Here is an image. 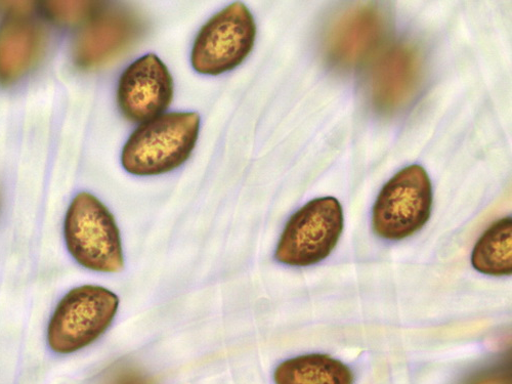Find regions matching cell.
Masks as SVG:
<instances>
[{"instance_id":"obj_1","label":"cell","mask_w":512,"mask_h":384,"mask_svg":"<svg viewBox=\"0 0 512 384\" xmlns=\"http://www.w3.org/2000/svg\"><path fill=\"white\" fill-rule=\"evenodd\" d=\"M200 116L195 112L162 114L143 123L123 147L121 162L127 173L150 177L173 172L195 149Z\"/></svg>"},{"instance_id":"obj_2","label":"cell","mask_w":512,"mask_h":384,"mask_svg":"<svg viewBox=\"0 0 512 384\" xmlns=\"http://www.w3.org/2000/svg\"><path fill=\"white\" fill-rule=\"evenodd\" d=\"M65 240L73 259L101 273H118L124 267L120 232L109 209L94 195L80 193L66 215Z\"/></svg>"},{"instance_id":"obj_3","label":"cell","mask_w":512,"mask_h":384,"mask_svg":"<svg viewBox=\"0 0 512 384\" xmlns=\"http://www.w3.org/2000/svg\"><path fill=\"white\" fill-rule=\"evenodd\" d=\"M118 307L117 295L107 288L84 285L72 289L50 321L49 346L62 355L91 346L110 327Z\"/></svg>"},{"instance_id":"obj_4","label":"cell","mask_w":512,"mask_h":384,"mask_svg":"<svg viewBox=\"0 0 512 384\" xmlns=\"http://www.w3.org/2000/svg\"><path fill=\"white\" fill-rule=\"evenodd\" d=\"M433 186L426 170L417 164L400 170L380 191L373 207L372 227L386 240H403L429 222Z\"/></svg>"},{"instance_id":"obj_5","label":"cell","mask_w":512,"mask_h":384,"mask_svg":"<svg viewBox=\"0 0 512 384\" xmlns=\"http://www.w3.org/2000/svg\"><path fill=\"white\" fill-rule=\"evenodd\" d=\"M343 206L334 197L317 198L294 213L276 249V260L309 267L328 258L344 231Z\"/></svg>"},{"instance_id":"obj_6","label":"cell","mask_w":512,"mask_h":384,"mask_svg":"<svg viewBox=\"0 0 512 384\" xmlns=\"http://www.w3.org/2000/svg\"><path fill=\"white\" fill-rule=\"evenodd\" d=\"M256 37L252 14L233 3L216 14L199 31L191 54L195 71L217 76L240 66L251 53Z\"/></svg>"},{"instance_id":"obj_7","label":"cell","mask_w":512,"mask_h":384,"mask_svg":"<svg viewBox=\"0 0 512 384\" xmlns=\"http://www.w3.org/2000/svg\"><path fill=\"white\" fill-rule=\"evenodd\" d=\"M390 31V18L376 4H357L338 14L323 38L327 63L339 70L358 67L382 46Z\"/></svg>"},{"instance_id":"obj_8","label":"cell","mask_w":512,"mask_h":384,"mask_svg":"<svg viewBox=\"0 0 512 384\" xmlns=\"http://www.w3.org/2000/svg\"><path fill=\"white\" fill-rule=\"evenodd\" d=\"M146 29L144 19L130 8L98 9L74 40L73 61L82 70L101 68L137 45Z\"/></svg>"},{"instance_id":"obj_9","label":"cell","mask_w":512,"mask_h":384,"mask_svg":"<svg viewBox=\"0 0 512 384\" xmlns=\"http://www.w3.org/2000/svg\"><path fill=\"white\" fill-rule=\"evenodd\" d=\"M173 98V76L154 54L134 62L120 77L118 106L122 114L133 122L143 124L162 115Z\"/></svg>"},{"instance_id":"obj_10","label":"cell","mask_w":512,"mask_h":384,"mask_svg":"<svg viewBox=\"0 0 512 384\" xmlns=\"http://www.w3.org/2000/svg\"><path fill=\"white\" fill-rule=\"evenodd\" d=\"M422 74V57L410 42H398L377 60L371 74L370 94L374 107L392 114L415 95Z\"/></svg>"},{"instance_id":"obj_11","label":"cell","mask_w":512,"mask_h":384,"mask_svg":"<svg viewBox=\"0 0 512 384\" xmlns=\"http://www.w3.org/2000/svg\"><path fill=\"white\" fill-rule=\"evenodd\" d=\"M48 34L28 17L13 16L0 26V84L10 85L33 70L44 58Z\"/></svg>"},{"instance_id":"obj_12","label":"cell","mask_w":512,"mask_h":384,"mask_svg":"<svg viewBox=\"0 0 512 384\" xmlns=\"http://www.w3.org/2000/svg\"><path fill=\"white\" fill-rule=\"evenodd\" d=\"M274 380L276 384H354V374L330 356L310 354L281 363Z\"/></svg>"},{"instance_id":"obj_13","label":"cell","mask_w":512,"mask_h":384,"mask_svg":"<svg viewBox=\"0 0 512 384\" xmlns=\"http://www.w3.org/2000/svg\"><path fill=\"white\" fill-rule=\"evenodd\" d=\"M472 263L485 275L507 276L512 273V221L502 219L493 224L476 244Z\"/></svg>"},{"instance_id":"obj_14","label":"cell","mask_w":512,"mask_h":384,"mask_svg":"<svg viewBox=\"0 0 512 384\" xmlns=\"http://www.w3.org/2000/svg\"><path fill=\"white\" fill-rule=\"evenodd\" d=\"M93 2H46L45 14L53 22L60 25H73L83 20L90 19L99 9Z\"/></svg>"},{"instance_id":"obj_15","label":"cell","mask_w":512,"mask_h":384,"mask_svg":"<svg viewBox=\"0 0 512 384\" xmlns=\"http://www.w3.org/2000/svg\"><path fill=\"white\" fill-rule=\"evenodd\" d=\"M102 384H154L139 369L131 365H117L105 375Z\"/></svg>"},{"instance_id":"obj_16","label":"cell","mask_w":512,"mask_h":384,"mask_svg":"<svg viewBox=\"0 0 512 384\" xmlns=\"http://www.w3.org/2000/svg\"><path fill=\"white\" fill-rule=\"evenodd\" d=\"M469 384H511V379L507 372H493L488 373Z\"/></svg>"}]
</instances>
